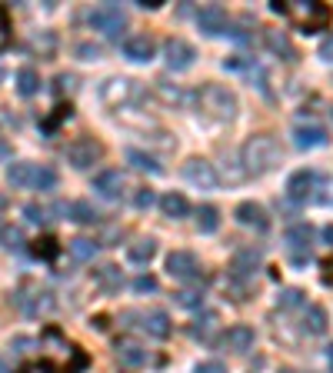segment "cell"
<instances>
[{"label": "cell", "mask_w": 333, "mask_h": 373, "mask_svg": "<svg viewBox=\"0 0 333 373\" xmlns=\"http://www.w3.org/2000/svg\"><path fill=\"white\" fill-rule=\"evenodd\" d=\"M323 240H327V243H330V247H333V224L327 227V230H323Z\"/></svg>", "instance_id": "obj_46"}, {"label": "cell", "mask_w": 333, "mask_h": 373, "mask_svg": "<svg viewBox=\"0 0 333 373\" xmlns=\"http://www.w3.org/2000/svg\"><path fill=\"white\" fill-rule=\"evenodd\" d=\"M37 254H44V257H54V254H57L54 240H37Z\"/></svg>", "instance_id": "obj_43"}, {"label": "cell", "mask_w": 333, "mask_h": 373, "mask_svg": "<svg viewBox=\"0 0 333 373\" xmlns=\"http://www.w3.org/2000/svg\"><path fill=\"white\" fill-rule=\"evenodd\" d=\"M0 80H3V70H0Z\"/></svg>", "instance_id": "obj_48"}, {"label": "cell", "mask_w": 333, "mask_h": 373, "mask_svg": "<svg viewBox=\"0 0 333 373\" xmlns=\"http://www.w3.org/2000/svg\"><path fill=\"white\" fill-rule=\"evenodd\" d=\"M220 347L230 354H247V350H254V330L250 327H230L220 336Z\"/></svg>", "instance_id": "obj_16"}, {"label": "cell", "mask_w": 333, "mask_h": 373, "mask_svg": "<svg viewBox=\"0 0 333 373\" xmlns=\"http://www.w3.org/2000/svg\"><path fill=\"white\" fill-rule=\"evenodd\" d=\"M310 243H314V227L310 224H294L287 230V250H290L294 263L310 260Z\"/></svg>", "instance_id": "obj_6"}, {"label": "cell", "mask_w": 333, "mask_h": 373, "mask_svg": "<svg viewBox=\"0 0 333 373\" xmlns=\"http://www.w3.org/2000/svg\"><path fill=\"white\" fill-rule=\"evenodd\" d=\"M323 283H327V287H333V260L323 263Z\"/></svg>", "instance_id": "obj_44"}, {"label": "cell", "mask_w": 333, "mask_h": 373, "mask_svg": "<svg viewBox=\"0 0 333 373\" xmlns=\"http://www.w3.org/2000/svg\"><path fill=\"white\" fill-rule=\"evenodd\" d=\"M153 254H157V243L150 240V237H147V240H137V243H130V247H127L130 263H140V267L153 260Z\"/></svg>", "instance_id": "obj_23"}, {"label": "cell", "mask_w": 333, "mask_h": 373, "mask_svg": "<svg viewBox=\"0 0 333 373\" xmlns=\"http://www.w3.org/2000/svg\"><path fill=\"white\" fill-rule=\"evenodd\" d=\"M160 210H164L170 220H180L190 207H187V200L180 197V193H164V197H160Z\"/></svg>", "instance_id": "obj_25"}, {"label": "cell", "mask_w": 333, "mask_h": 373, "mask_svg": "<svg viewBox=\"0 0 333 373\" xmlns=\"http://www.w3.org/2000/svg\"><path fill=\"white\" fill-rule=\"evenodd\" d=\"M260 260H263V254L254 250V247H247V250H237V257H234V267H230V280H250L257 274Z\"/></svg>", "instance_id": "obj_13"}, {"label": "cell", "mask_w": 333, "mask_h": 373, "mask_svg": "<svg viewBox=\"0 0 333 373\" xmlns=\"http://www.w3.org/2000/svg\"><path fill=\"white\" fill-rule=\"evenodd\" d=\"M70 220H77V224L91 227L100 220V213L93 210V204H87V200H77V204H70Z\"/></svg>", "instance_id": "obj_27"}, {"label": "cell", "mask_w": 333, "mask_h": 373, "mask_svg": "<svg viewBox=\"0 0 333 373\" xmlns=\"http://www.w3.org/2000/svg\"><path fill=\"white\" fill-rule=\"evenodd\" d=\"M77 54H80V60H100V47L97 44H77Z\"/></svg>", "instance_id": "obj_37"}, {"label": "cell", "mask_w": 333, "mask_h": 373, "mask_svg": "<svg viewBox=\"0 0 333 373\" xmlns=\"http://www.w3.org/2000/svg\"><path fill=\"white\" fill-rule=\"evenodd\" d=\"M133 290H137V294H153V290H157V280L150 277V274H144V277L133 280Z\"/></svg>", "instance_id": "obj_35"}, {"label": "cell", "mask_w": 333, "mask_h": 373, "mask_svg": "<svg viewBox=\"0 0 333 373\" xmlns=\"http://www.w3.org/2000/svg\"><path fill=\"white\" fill-rule=\"evenodd\" d=\"M67 247H70V257H74V260H80V263L93 260V254H97V243L87 240V237H77V240H70Z\"/></svg>", "instance_id": "obj_28"}, {"label": "cell", "mask_w": 333, "mask_h": 373, "mask_svg": "<svg viewBox=\"0 0 333 373\" xmlns=\"http://www.w3.org/2000/svg\"><path fill=\"white\" fill-rule=\"evenodd\" d=\"M193 373H227V367H223L220 360H207V363H200Z\"/></svg>", "instance_id": "obj_40"}, {"label": "cell", "mask_w": 333, "mask_h": 373, "mask_svg": "<svg viewBox=\"0 0 333 373\" xmlns=\"http://www.w3.org/2000/svg\"><path fill=\"white\" fill-rule=\"evenodd\" d=\"M34 186H37V190H54V186H57V173L50 167H37V170H34Z\"/></svg>", "instance_id": "obj_31"}, {"label": "cell", "mask_w": 333, "mask_h": 373, "mask_svg": "<svg viewBox=\"0 0 333 373\" xmlns=\"http://www.w3.org/2000/svg\"><path fill=\"white\" fill-rule=\"evenodd\" d=\"M164 54H166V67H170V70H190V67H193V60H197V50H193L187 40H180V37L166 40Z\"/></svg>", "instance_id": "obj_9"}, {"label": "cell", "mask_w": 333, "mask_h": 373, "mask_svg": "<svg viewBox=\"0 0 333 373\" xmlns=\"http://www.w3.org/2000/svg\"><path fill=\"white\" fill-rule=\"evenodd\" d=\"M153 54H157V44H153V37H147V34H133V37H127V44H124V57L137 60V64H147Z\"/></svg>", "instance_id": "obj_17"}, {"label": "cell", "mask_w": 333, "mask_h": 373, "mask_svg": "<svg viewBox=\"0 0 333 373\" xmlns=\"http://www.w3.org/2000/svg\"><path fill=\"white\" fill-rule=\"evenodd\" d=\"M140 327H144L150 336H157V340H166V336H170V317H166L164 310H147V314H140Z\"/></svg>", "instance_id": "obj_19"}, {"label": "cell", "mask_w": 333, "mask_h": 373, "mask_svg": "<svg viewBox=\"0 0 333 373\" xmlns=\"http://www.w3.org/2000/svg\"><path fill=\"white\" fill-rule=\"evenodd\" d=\"M197 27L204 30L207 37H217V34H227V10L220 3H207L197 10Z\"/></svg>", "instance_id": "obj_10"}, {"label": "cell", "mask_w": 333, "mask_h": 373, "mask_svg": "<svg viewBox=\"0 0 333 373\" xmlns=\"http://www.w3.org/2000/svg\"><path fill=\"white\" fill-rule=\"evenodd\" d=\"M320 57H323L327 64H333V34L323 40V44H320Z\"/></svg>", "instance_id": "obj_42"}, {"label": "cell", "mask_w": 333, "mask_h": 373, "mask_svg": "<svg viewBox=\"0 0 333 373\" xmlns=\"http://www.w3.org/2000/svg\"><path fill=\"white\" fill-rule=\"evenodd\" d=\"M147 350L140 347V343H133V340H120L117 343V363L124 367V370H140V367H147Z\"/></svg>", "instance_id": "obj_11"}, {"label": "cell", "mask_w": 333, "mask_h": 373, "mask_svg": "<svg viewBox=\"0 0 333 373\" xmlns=\"http://www.w3.org/2000/svg\"><path fill=\"white\" fill-rule=\"evenodd\" d=\"M184 177H187V184H193L197 190H213L217 186V170H213V164H207L200 157H190L187 160Z\"/></svg>", "instance_id": "obj_7"}, {"label": "cell", "mask_w": 333, "mask_h": 373, "mask_svg": "<svg viewBox=\"0 0 333 373\" xmlns=\"http://www.w3.org/2000/svg\"><path fill=\"white\" fill-rule=\"evenodd\" d=\"M300 303H303V294H300L296 287H290V290L280 294V310H294V307H300Z\"/></svg>", "instance_id": "obj_32"}, {"label": "cell", "mask_w": 333, "mask_h": 373, "mask_svg": "<svg viewBox=\"0 0 333 373\" xmlns=\"http://www.w3.org/2000/svg\"><path fill=\"white\" fill-rule=\"evenodd\" d=\"M10 44V17H7V10L0 7V50Z\"/></svg>", "instance_id": "obj_36"}, {"label": "cell", "mask_w": 333, "mask_h": 373, "mask_svg": "<svg viewBox=\"0 0 333 373\" xmlns=\"http://www.w3.org/2000/svg\"><path fill=\"white\" fill-rule=\"evenodd\" d=\"M20 373H60L57 367H50V363H27Z\"/></svg>", "instance_id": "obj_41"}, {"label": "cell", "mask_w": 333, "mask_h": 373, "mask_svg": "<svg viewBox=\"0 0 333 373\" xmlns=\"http://www.w3.org/2000/svg\"><path fill=\"white\" fill-rule=\"evenodd\" d=\"M327 360H330V373H333V347L327 350Z\"/></svg>", "instance_id": "obj_47"}, {"label": "cell", "mask_w": 333, "mask_h": 373, "mask_svg": "<svg viewBox=\"0 0 333 373\" xmlns=\"http://www.w3.org/2000/svg\"><path fill=\"white\" fill-rule=\"evenodd\" d=\"M93 280H97V287H104L107 294H113V290H120V270L113 267V263H104V267H97L93 270Z\"/></svg>", "instance_id": "obj_21"}, {"label": "cell", "mask_w": 333, "mask_h": 373, "mask_svg": "<svg viewBox=\"0 0 333 373\" xmlns=\"http://www.w3.org/2000/svg\"><path fill=\"white\" fill-rule=\"evenodd\" d=\"M100 157H104V147H100V140H93V137H77L74 144L67 147V160H70V167H77V170H91L93 164H100Z\"/></svg>", "instance_id": "obj_5"}, {"label": "cell", "mask_w": 333, "mask_h": 373, "mask_svg": "<svg viewBox=\"0 0 333 373\" xmlns=\"http://www.w3.org/2000/svg\"><path fill=\"white\" fill-rule=\"evenodd\" d=\"M93 190H97L104 200H117V197L124 193V177H120V170H100V173L93 177Z\"/></svg>", "instance_id": "obj_15"}, {"label": "cell", "mask_w": 333, "mask_h": 373, "mask_svg": "<svg viewBox=\"0 0 333 373\" xmlns=\"http://www.w3.org/2000/svg\"><path fill=\"white\" fill-rule=\"evenodd\" d=\"M3 243H7V250H23V237H20V230H3Z\"/></svg>", "instance_id": "obj_38"}, {"label": "cell", "mask_w": 333, "mask_h": 373, "mask_svg": "<svg viewBox=\"0 0 333 373\" xmlns=\"http://www.w3.org/2000/svg\"><path fill=\"white\" fill-rule=\"evenodd\" d=\"M303 330L314 334V336L323 334V330H327V310H323V307H307V314H303Z\"/></svg>", "instance_id": "obj_24"}, {"label": "cell", "mask_w": 333, "mask_h": 373, "mask_svg": "<svg viewBox=\"0 0 333 373\" xmlns=\"http://www.w3.org/2000/svg\"><path fill=\"white\" fill-rule=\"evenodd\" d=\"M177 300L184 307H200L204 303V290H184V294H177Z\"/></svg>", "instance_id": "obj_33"}, {"label": "cell", "mask_w": 333, "mask_h": 373, "mask_svg": "<svg viewBox=\"0 0 333 373\" xmlns=\"http://www.w3.org/2000/svg\"><path fill=\"white\" fill-rule=\"evenodd\" d=\"M87 20H91L93 30H100L104 37H111V40H120L124 27H127V14H124L117 3H100L97 10H91Z\"/></svg>", "instance_id": "obj_4"}, {"label": "cell", "mask_w": 333, "mask_h": 373, "mask_svg": "<svg viewBox=\"0 0 333 373\" xmlns=\"http://www.w3.org/2000/svg\"><path fill=\"white\" fill-rule=\"evenodd\" d=\"M17 90L23 93V97H34V93L40 90V77L30 70V67H23L17 74Z\"/></svg>", "instance_id": "obj_30"}, {"label": "cell", "mask_w": 333, "mask_h": 373, "mask_svg": "<svg viewBox=\"0 0 333 373\" xmlns=\"http://www.w3.org/2000/svg\"><path fill=\"white\" fill-rule=\"evenodd\" d=\"M23 213H27V220H30V224H47V210L37 207V204H27V207H23Z\"/></svg>", "instance_id": "obj_34"}, {"label": "cell", "mask_w": 333, "mask_h": 373, "mask_svg": "<svg viewBox=\"0 0 333 373\" xmlns=\"http://www.w3.org/2000/svg\"><path fill=\"white\" fill-rule=\"evenodd\" d=\"M137 3H140L144 10H157V7H160V0H137Z\"/></svg>", "instance_id": "obj_45"}, {"label": "cell", "mask_w": 333, "mask_h": 373, "mask_svg": "<svg viewBox=\"0 0 333 373\" xmlns=\"http://www.w3.org/2000/svg\"><path fill=\"white\" fill-rule=\"evenodd\" d=\"M267 47L277 57H283V60H296V47L287 40V34H280V30H267Z\"/></svg>", "instance_id": "obj_22"}, {"label": "cell", "mask_w": 333, "mask_h": 373, "mask_svg": "<svg viewBox=\"0 0 333 373\" xmlns=\"http://www.w3.org/2000/svg\"><path fill=\"white\" fill-rule=\"evenodd\" d=\"M243 164L250 173H267L280 164V144L270 133H257L243 144Z\"/></svg>", "instance_id": "obj_2"}, {"label": "cell", "mask_w": 333, "mask_h": 373, "mask_svg": "<svg viewBox=\"0 0 333 373\" xmlns=\"http://www.w3.org/2000/svg\"><path fill=\"white\" fill-rule=\"evenodd\" d=\"M34 170L37 167H30L27 160H14L10 167H7V184L10 186H34Z\"/></svg>", "instance_id": "obj_20"}, {"label": "cell", "mask_w": 333, "mask_h": 373, "mask_svg": "<svg viewBox=\"0 0 333 373\" xmlns=\"http://www.w3.org/2000/svg\"><path fill=\"white\" fill-rule=\"evenodd\" d=\"M197 227H200V233H213L217 227H220V213H217V207H197Z\"/></svg>", "instance_id": "obj_26"}, {"label": "cell", "mask_w": 333, "mask_h": 373, "mask_svg": "<svg viewBox=\"0 0 333 373\" xmlns=\"http://www.w3.org/2000/svg\"><path fill=\"white\" fill-rule=\"evenodd\" d=\"M270 10L274 14H287V17L294 20L300 30H323L327 23H330V10L323 7V3H314V0H287V3H280L274 0L270 3Z\"/></svg>", "instance_id": "obj_1"}, {"label": "cell", "mask_w": 333, "mask_h": 373, "mask_svg": "<svg viewBox=\"0 0 333 373\" xmlns=\"http://www.w3.org/2000/svg\"><path fill=\"white\" fill-rule=\"evenodd\" d=\"M166 274L173 280H197L200 274V260L190 254V250H173L166 257Z\"/></svg>", "instance_id": "obj_8"}, {"label": "cell", "mask_w": 333, "mask_h": 373, "mask_svg": "<svg viewBox=\"0 0 333 373\" xmlns=\"http://www.w3.org/2000/svg\"><path fill=\"white\" fill-rule=\"evenodd\" d=\"M133 204H137V210H147V207H153V190H137V197H133Z\"/></svg>", "instance_id": "obj_39"}, {"label": "cell", "mask_w": 333, "mask_h": 373, "mask_svg": "<svg viewBox=\"0 0 333 373\" xmlns=\"http://www.w3.org/2000/svg\"><path fill=\"white\" fill-rule=\"evenodd\" d=\"M197 100H200V111L207 117H213V120H234L237 117V97L220 84H207Z\"/></svg>", "instance_id": "obj_3"}, {"label": "cell", "mask_w": 333, "mask_h": 373, "mask_svg": "<svg viewBox=\"0 0 333 373\" xmlns=\"http://www.w3.org/2000/svg\"><path fill=\"white\" fill-rule=\"evenodd\" d=\"M320 184V177H316L314 170H300L290 177V184H287V193H290V200L296 204H303V200H314V186Z\"/></svg>", "instance_id": "obj_12"}, {"label": "cell", "mask_w": 333, "mask_h": 373, "mask_svg": "<svg viewBox=\"0 0 333 373\" xmlns=\"http://www.w3.org/2000/svg\"><path fill=\"white\" fill-rule=\"evenodd\" d=\"M127 160L133 170H147V173H160V164L153 160V157H147L144 150H127Z\"/></svg>", "instance_id": "obj_29"}, {"label": "cell", "mask_w": 333, "mask_h": 373, "mask_svg": "<svg viewBox=\"0 0 333 373\" xmlns=\"http://www.w3.org/2000/svg\"><path fill=\"white\" fill-rule=\"evenodd\" d=\"M294 144L300 150L323 147V144H327V127H320V124H300L294 131Z\"/></svg>", "instance_id": "obj_18"}, {"label": "cell", "mask_w": 333, "mask_h": 373, "mask_svg": "<svg viewBox=\"0 0 333 373\" xmlns=\"http://www.w3.org/2000/svg\"><path fill=\"white\" fill-rule=\"evenodd\" d=\"M237 220H240L243 227H250V230H257V233L270 230V217H267V210H263L260 204H254V200H243V204L237 207Z\"/></svg>", "instance_id": "obj_14"}]
</instances>
